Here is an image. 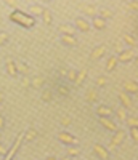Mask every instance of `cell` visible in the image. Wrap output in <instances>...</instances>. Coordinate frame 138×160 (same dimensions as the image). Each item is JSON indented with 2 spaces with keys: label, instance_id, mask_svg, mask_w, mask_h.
I'll use <instances>...</instances> for the list:
<instances>
[{
  "label": "cell",
  "instance_id": "21",
  "mask_svg": "<svg viewBox=\"0 0 138 160\" xmlns=\"http://www.w3.org/2000/svg\"><path fill=\"white\" fill-rule=\"evenodd\" d=\"M29 10H31V15H34V16H42L45 7H42L40 3H34V5H31Z\"/></svg>",
  "mask_w": 138,
  "mask_h": 160
},
{
  "label": "cell",
  "instance_id": "41",
  "mask_svg": "<svg viewBox=\"0 0 138 160\" xmlns=\"http://www.w3.org/2000/svg\"><path fill=\"white\" fill-rule=\"evenodd\" d=\"M3 128H5V118L0 115V130H3Z\"/></svg>",
  "mask_w": 138,
  "mask_h": 160
},
{
  "label": "cell",
  "instance_id": "27",
  "mask_svg": "<svg viewBox=\"0 0 138 160\" xmlns=\"http://www.w3.org/2000/svg\"><path fill=\"white\" fill-rule=\"evenodd\" d=\"M35 138H37V131L34 128H29L24 133V141H34Z\"/></svg>",
  "mask_w": 138,
  "mask_h": 160
},
{
  "label": "cell",
  "instance_id": "17",
  "mask_svg": "<svg viewBox=\"0 0 138 160\" xmlns=\"http://www.w3.org/2000/svg\"><path fill=\"white\" fill-rule=\"evenodd\" d=\"M5 69H7V74L10 77H18V72H16V66H15V61L8 59L5 62Z\"/></svg>",
  "mask_w": 138,
  "mask_h": 160
},
{
  "label": "cell",
  "instance_id": "39",
  "mask_svg": "<svg viewBox=\"0 0 138 160\" xmlns=\"http://www.w3.org/2000/svg\"><path fill=\"white\" fill-rule=\"evenodd\" d=\"M5 5H8V7H18L19 3H18V2H15V0H7Z\"/></svg>",
  "mask_w": 138,
  "mask_h": 160
},
{
  "label": "cell",
  "instance_id": "36",
  "mask_svg": "<svg viewBox=\"0 0 138 160\" xmlns=\"http://www.w3.org/2000/svg\"><path fill=\"white\" fill-rule=\"evenodd\" d=\"M21 85H23L24 88H27V87H31V80L27 78V77H24V78H23V82H21Z\"/></svg>",
  "mask_w": 138,
  "mask_h": 160
},
{
  "label": "cell",
  "instance_id": "7",
  "mask_svg": "<svg viewBox=\"0 0 138 160\" xmlns=\"http://www.w3.org/2000/svg\"><path fill=\"white\" fill-rule=\"evenodd\" d=\"M80 11H82V15H84V18H95L96 15H98V8H96L95 5L92 3H84V5H80Z\"/></svg>",
  "mask_w": 138,
  "mask_h": 160
},
{
  "label": "cell",
  "instance_id": "15",
  "mask_svg": "<svg viewBox=\"0 0 138 160\" xmlns=\"http://www.w3.org/2000/svg\"><path fill=\"white\" fill-rule=\"evenodd\" d=\"M124 91L129 93V95H136V91H138L136 82H133V80H129V82H125V83H124Z\"/></svg>",
  "mask_w": 138,
  "mask_h": 160
},
{
  "label": "cell",
  "instance_id": "38",
  "mask_svg": "<svg viewBox=\"0 0 138 160\" xmlns=\"http://www.w3.org/2000/svg\"><path fill=\"white\" fill-rule=\"evenodd\" d=\"M69 123H71V118H69V117H63V118H61V125H63V127H67Z\"/></svg>",
  "mask_w": 138,
  "mask_h": 160
},
{
  "label": "cell",
  "instance_id": "37",
  "mask_svg": "<svg viewBox=\"0 0 138 160\" xmlns=\"http://www.w3.org/2000/svg\"><path fill=\"white\" fill-rule=\"evenodd\" d=\"M0 155H8V148H5L3 144H0Z\"/></svg>",
  "mask_w": 138,
  "mask_h": 160
},
{
  "label": "cell",
  "instance_id": "16",
  "mask_svg": "<svg viewBox=\"0 0 138 160\" xmlns=\"http://www.w3.org/2000/svg\"><path fill=\"white\" fill-rule=\"evenodd\" d=\"M96 16H100L104 21H108V19H111L114 16V13H113V10H109L106 7H101V8H98V15H96Z\"/></svg>",
  "mask_w": 138,
  "mask_h": 160
},
{
  "label": "cell",
  "instance_id": "20",
  "mask_svg": "<svg viewBox=\"0 0 138 160\" xmlns=\"http://www.w3.org/2000/svg\"><path fill=\"white\" fill-rule=\"evenodd\" d=\"M116 66H117V56L111 55V58H108V61H106V71H108V72L114 71Z\"/></svg>",
  "mask_w": 138,
  "mask_h": 160
},
{
  "label": "cell",
  "instance_id": "29",
  "mask_svg": "<svg viewBox=\"0 0 138 160\" xmlns=\"http://www.w3.org/2000/svg\"><path fill=\"white\" fill-rule=\"evenodd\" d=\"M42 18H44V22H45V24H51V11H50L48 8H45V10H44Z\"/></svg>",
  "mask_w": 138,
  "mask_h": 160
},
{
  "label": "cell",
  "instance_id": "43",
  "mask_svg": "<svg viewBox=\"0 0 138 160\" xmlns=\"http://www.w3.org/2000/svg\"><path fill=\"white\" fill-rule=\"evenodd\" d=\"M45 160H58V158H56V157H53V155H48Z\"/></svg>",
  "mask_w": 138,
  "mask_h": 160
},
{
  "label": "cell",
  "instance_id": "8",
  "mask_svg": "<svg viewBox=\"0 0 138 160\" xmlns=\"http://www.w3.org/2000/svg\"><path fill=\"white\" fill-rule=\"evenodd\" d=\"M93 154L98 157L100 160H108L109 158V151L104 148L103 144H98V142L93 144Z\"/></svg>",
  "mask_w": 138,
  "mask_h": 160
},
{
  "label": "cell",
  "instance_id": "33",
  "mask_svg": "<svg viewBox=\"0 0 138 160\" xmlns=\"http://www.w3.org/2000/svg\"><path fill=\"white\" fill-rule=\"evenodd\" d=\"M51 91L50 90H44L42 91V101H45V102H48V101H51Z\"/></svg>",
  "mask_w": 138,
  "mask_h": 160
},
{
  "label": "cell",
  "instance_id": "23",
  "mask_svg": "<svg viewBox=\"0 0 138 160\" xmlns=\"http://www.w3.org/2000/svg\"><path fill=\"white\" fill-rule=\"evenodd\" d=\"M116 117H117L119 122H125V118H127V109H124L122 106H120V108H117L116 109Z\"/></svg>",
  "mask_w": 138,
  "mask_h": 160
},
{
  "label": "cell",
  "instance_id": "6",
  "mask_svg": "<svg viewBox=\"0 0 138 160\" xmlns=\"http://www.w3.org/2000/svg\"><path fill=\"white\" fill-rule=\"evenodd\" d=\"M98 122H100V125H101L103 128H106L108 131H111V133H114V131L119 130V128H117V123L113 122L111 117H98Z\"/></svg>",
  "mask_w": 138,
  "mask_h": 160
},
{
  "label": "cell",
  "instance_id": "14",
  "mask_svg": "<svg viewBox=\"0 0 138 160\" xmlns=\"http://www.w3.org/2000/svg\"><path fill=\"white\" fill-rule=\"evenodd\" d=\"M60 42L64 47H76L77 45V40L74 35H60Z\"/></svg>",
  "mask_w": 138,
  "mask_h": 160
},
{
  "label": "cell",
  "instance_id": "24",
  "mask_svg": "<svg viewBox=\"0 0 138 160\" xmlns=\"http://www.w3.org/2000/svg\"><path fill=\"white\" fill-rule=\"evenodd\" d=\"M15 66H16V72L18 74H23V75L29 74V68H27V64H24V62H15Z\"/></svg>",
  "mask_w": 138,
  "mask_h": 160
},
{
  "label": "cell",
  "instance_id": "28",
  "mask_svg": "<svg viewBox=\"0 0 138 160\" xmlns=\"http://www.w3.org/2000/svg\"><path fill=\"white\" fill-rule=\"evenodd\" d=\"M44 82H45V78L44 77H34L32 78V82H31V85L34 87V88H40L44 85Z\"/></svg>",
  "mask_w": 138,
  "mask_h": 160
},
{
  "label": "cell",
  "instance_id": "9",
  "mask_svg": "<svg viewBox=\"0 0 138 160\" xmlns=\"http://www.w3.org/2000/svg\"><path fill=\"white\" fill-rule=\"evenodd\" d=\"M119 101H120V106H122L124 109H132L133 108V101H132L130 95H129V93H125V91H120L119 93Z\"/></svg>",
  "mask_w": 138,
  "mask_h": 160
},
{
  "label": "cell",
  "instance_id": "11",
  "mask_svg": "<svg viewBox=\"0 0 138 160\" xmlns=\"http://www.w3.org/2000/svg\"><path fill=\"white\" fill-rule=\"evenodd\" d=\"M104 53H106V45H98V47H95V48L92 50L90 58H92L93 61H96V59L103 58V56H104Z\"/></svg>",
  "mask_w": 138,
  "mask_h": 160
},
{
  "label": "cell",
  "instance_id": "12",
  "mask_svg": "<svg viewBox=\"0 0 138 160\" xmlns=\"http://www.w3.org/2000/svg\"><path fill=\"white\" fill-rule=\"evenodd\" d=\"M58 31L61 32V35H74L76 34V28L69 22H64V24H60L58 26Z\"/></svg>",
  "mask_w": 138,
  "mask_h": 160
},
{
  "label": "cell",
  "instance_id": "44",
  "mask_svg": "<svg viewBox=\"0 0 138 160\" xmlns=\"http://www.w3.org/2000/svg\"><path fill=\"white\" fill-rule=\"evenodd\" d=\"M60 160H72V158H71V157H67V155H66V157H63V158H60Z\"/></svg>",
  "mask_w": 138,
  "mask_h": 160
},
{
  "label": "cell",
  "instance_id": "3",
  "mask_svg": "<svg viewBox=\"0 0 138 160\" xmlns=\"http://www.w3.org/2000/svg\"><path fill=\"white\" fill-rule=\"evenodd\" d=\"M74 28H76V31H80V32H88L90 29H92V26H90V21L87 19V18H84V16H77V18H74Z\"/></svg>",
  "mask_w": 138,
  "mask_h": 160
},
{
  "label": "cell",
  "instance_id": "45",
  "mask_svg": "<svg viewBox=\"0 0 138 160\" xmlns=\"http://www.w3.org/2000/svg\"><path fill=\"white\" fill-rule=\"evenodd\" d=\"M2 101H3V95L0 93V104H2Z\"/></svg>",
  "mask_w": 138,
  "mask_h": 160
},
{
  "label": "cell",
  "instance_id": "31",
  "mask_svg": "<svg viewBox=\"0 0 138 160\" xmlns=\"http://www.w3.org/2000/svg\"><path fill=\"white\" fill-rule=\"evenodd\" d=\"M127 135L132 138V141H133V142H136V141H138V128H130Z\"/></svg>",
  "mask_w": 138,
  "mask_h": 160
},
{
  "label": "cell",
  "instance_id": "32",
  "mask_svg": "<svg viewBox=\"0 0 138 160\" xmlns=\"http://www.w3.org/2000/svg\"><path fill=\"white\" fill-rule=\"evenodd\" d=\"M10 40V35H8V32H0V47H3L7 42Z\"/></svg>",
  "mask_w": 138,
  "mask_h": 160
},
{
  "label": "cell",
  "instance_id": "4",
  "mask_svg": "<svg viewBox=\"0 0 138 160\" xmlns=\"http://www.w3.org/2000/svg\"><path fill=\"white\" fill-rule=\"evenodd\" d=\"M136 58V51L135 48H125L117 55V62H130Z\"/></svg>",
  "mask_w": 138,
  "mask_h": 160
},
{
  "label": "cell",
  "instance_id": "40",
  "mask_svg": "<svg viewBox=\"0 0 138 160\" xmlns=\"http://www.w3.org/2000/svg\"><path fill=\"white\" fill-rule=\"evenodd\" d=\"M127 7H129L130 10H136V8H138V3H136V2H129Z\"/></svg>",
  "mask_w": 138,
  "mask_h": 160
},
{
  "label": "cell",
  "instance_id": "5",
  "mask_svg": "<svg viewBox=\"0 0 138 160\" xmlns=\"http://www.w3.org/2000/svg\"><path fill=\"white\" fill-rule=\"evenodd\" d=\"M11 19H13V21H16V22L24 24L26 28H31V26L35 22V21H34V18L26 16V15H23V13H13V15H11Z\"/></svg>",
  "mask_w": 138,
  "mask_h": 160
},
{
  "label": "cell",
  "instance_id": "42",
  "mask_svg": "<svg viewBox=\"0 0 138 160\" xmlns=\"http://www.w3.org/2000/svg\"><path fill=\"white\" fill-rule=\"evenodd\" d=\"M124 50H125V48H124L120 43H116V51H117V53H120V51H124Z\"/></svg>",
  "mask_w": 138,
  "mask_h": 160
},
{
  "label": "cell",
  "instance_id": "19",
  "mask_svg": "<svg viewBox=\"0 0 138 160\" xmlns=\"http://www.w3.org/2000/svg\"><path fill=\"white\" fill-rule=\"evenodd\" d=\"M96 99H98V91H96L95 88L87 90V93H85V101H88V102H95Z\"/></svg>",
  "mask_w": 138,
  "mask_h": 160
},
{
  "label": "cell",
  "instance_id": "18",
  "mask_svg": "<svg viewBox=\"0 0 138 160\" xmlns=\"http://www.w3.org/2000/svg\"><path fill=\"white\" fill-rule=\"evenodd\" d=\"M122 40H124V43L129 45V48H135L136 47V38L130 34H124L122 35Z\"/></svg>",
  "mask_w": 138,
  "mask_h": 160
},
{
  "label": "cell",
  "instance_id": "13",
  "mask_svg": "<svg viewBox=\"0 0 138 160\" xmlns=\"http://www.w3.org/2000/svg\"><path fill=\"white\" fill-rule=\"evenodd\" d=\"M96 115L98 117H111L113 115V109L109 106H104V104H100L96 108Z\"/></svg>",
  "mask_w": 138,
  "mask_h": 160
},
{
  "label": "cell",
  "instance_id": "34",
  "mask_svg": "<svg viewBox=\"0 0 138 160\" xmlns=\"http://www.w3.org/2000/svg\"><path fill=\"white\" fill-rule=\"evenodd\" d=\"M106 83H108V78H106L104 75H101V77H98V78H96V87H98V88L104 87Z\"/></svg>",
  "mask_w": 138,
  "mask_h": 160
},
{
  "label": "cell",
  "instance_id": "25",
  "mask_svg": "<svg viewBox=\"0 0 138 160\" xmlns=\"http://www.w3.org/2000/svg\"><path fill=\"white\" fill-rule=\"evenodd\" d=\"M87 78V71H77V77H76V85L80 87L82 83H84V80Z\"/></svg>",
  "mask_w": 138,
  "mask_h": 160
},
{
  "label": "cell",
  "instance_id": "35",
  "mask_svg": "<svg viewBox=\"0 0 138 160\" xmlns=\"http://www.w3.org/2000/svg\"><path fill=\"white\" fill-rule=\"evenodd\" d=\"M58 93H60V95H63V96H67V95H69V88L60 85V87H58Z\"/></svg>",
  "mask_w": 138,
  "mask_h": 160
},
{
  "label": "cell",
  "instance_id": "22",
  "mask_svg": "<svg viewBox=\"0 0 138 160\" xmlns=\"http://www.w3.org/2000/svg\"><path fill=\"white\" fill-rule=\"evenodd\" d=\"M124 123H127L129 128H138V118L135 115H127V118H125Z\"/></svg>",
  "mask_w": 138,
  "mask_h": 160
},
{
  "label": "cell",
  "instance_id": "26",
  "mask_svg": "<svg viewBox=\"0 0 138 160\" xmlns=\"http://www.w3.org/2000/svg\"><path fill=\"white\" fill-rule=\"evenodd\" d=\"M67 157H77L79 154H80V148H79V146H69V148H67Z\"/></svg>",
  "mask_w": 138,
  "mask_h": 160
},
{
  "label": "cell",
  "instance_id": "1",
  "mask_svg": "<svg viewBox=\"0 0 138 160\" xmlns=\"http://www.w3.org/2000/svg\"><path fill=\"white\" fill-rule=\"evenodd\" d=\"M125 138H127V131H124V130H117V131H114V136H113V139L109 141V144H108V151H116L119 146L125 141Z\"/></svg>",
  "mask_w": 138,
  "mask_h": 160
},
{
  "label": "cell",
  "instance_id": "2",
  "mask_svg": "<svg viewBox=\"0 0 138 160\" xmlns=\"http://www.w3.org/2000/svg\"><path fill=\"white\" fill-rule=\"evenodd\" d=\"M58 141L66 146H79V139L69 131H60L58 133Z\"/></svg>",
  "mask_w": 138,
  "mask_h": 160
},
{
  "label": "cell",
  "instance_id": "10",
  "mask_svg": "<svg viewBox=\"0 0 138 160\" xmlns=\"http://www.w3.org/2000/svg\"><path fill=\"white\" fill-rule=\"evenodd\" d=\"M90 26H92L93 29H96V31H103V29H106L108 21H104V19H103V18H100V16H95V18H92Z\"/></svg>",
  "mask_w": 138,
  "mask_h": 160
},
{
  "label": "cell",
  "instance_id": "30",
  "mask_svg": "<svg viewBox=\"0 0 138 160\" xmlns=\"http://www.w3.org/2000/svg\"><path fill=\"white\" fill-rule=\"evenodd\" d=\"M66 77H67V80H69V82H76V77H77V71L76 69H71V71H67L66 72Z\"/></svg>",
  "mask_w": 138,
  "mask_h": 160
}]
</instances>
